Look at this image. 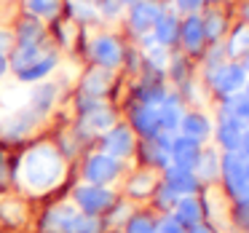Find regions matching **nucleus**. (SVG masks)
I'll return each mask as SVG.
<instances>
[{
    "instance_id": "c9c22d12",
    "label": "nucleus",
    "mask_w": 249,
    "mask_h": 233,
    "mask_svg": "<svg viewBox=\"0 0 249 233\" xmlns=\"http://www.w3.org/2000/svg\"><path fill=\"white\" fill-rule=\"evenodd\" d=\"M190 233H209V231H206V228H198V225H196V228H193V231H190Z\"/></svg>"
},
{
    "instance_id": "ddd939ff",
    "label": "nucleus",
    "mask_w": 249,
    "mask_h": 233,
    "mask_svg": "<svg viewBox=\"0 0 249 233\" xmlns=\"http://www.w3.org/2000/svg\"><path fill=\"white\" fill-rule=\"evenodd\" d=\"M131 131L118 126V129H110L107 137H105V147H107V156L121 158V156H129L131 153Z\"/></svg>"
},
{
    "instance_id": "f03ea898",
    "label": "nucleus",
    "mask_w": 249,
    "mask_h": 233,
    "mask_svg": "<svg viewBox=\"0 0 249 233\" xmlns=\"http://www.w3.org/2000/svg\"><path fill=\"white\" fill-rule=\"evenodd\" d=\"M209 81H212V86H214V91L231 97L233 91H238V89L244 86L247 70H244L241 65H217L214 70H212Z\"/></svg>"
},
{
    "instance_id": "c85d7f7f",
    "label": "nucleus",
    "mask_w": 249,
    "mask_h": 233,
    "mask_svg": "<svg viewBox=\"0 0 249 233\" xmlns=\"http://www.w3.org/2000/svg\"><path fill=\"white\" fill-rule=\"evenodd\" d=\"M158 233H182V225H179L177 217H166V220L158 222Z\"/></svg>"
},
{
    "instance_id": "4468645a",
    "label": "nucleus",
    "mask_w": 249,
    "mask_h": 233,
    "mask_svg": "<svg viewBox=\"0 0 249 233\" xmlns=\"http://www.w3.org/2000/svg\"><path fill=\"white\" fill-rule=\"evenodd\" d=\"M54 99H56V86H51V83H43V86H38L35 91L27 94V108L40 118L43 113H49V110H51Z\"/></svg>"
},
{
    "instance_id": "b1692460",
    "label": "nucleus",
    "mask_w": 249,
    "mask_h": 233,
    "mask_svg": "<svg viewBox=\"0 0 249 233\" xmlns=\"http://www.w3.org/2000/svg\"><path fill=\"white\" fill-rule=\"evenodd\" d=\"M27 8L30 14L35 17H56L59 14V0H27Z\"/></svg>"
},
{
    "instance_id": "9b49d317",
    "label": "nucleus",
    "mask_w": 249,
    "mask_h": 233,
    "mask_svg": "<svg viewBox=\"0 0 249 233\" xmlns=\"http://www.w3.org/2000/svg\"><path fill=\"white\" fill-rule=\"evenodd\" d=\"M179 35H182V43L185 49L190 51V54H198L201 46H204L206 35H204V24H201L198 17H188L182 22V27H179Z\"/></svg>"
},
{
    "instance_id": "4c0bfd02",
    "label": "nucleus",
    "mask_w": 249,
    "mask_h": 233,
    "mask_svg": "<svg viewBox=\"0 0 249 233\" xmlns=\"http://www.w3.org/2000/svg\"><path fill=\"white\" fill-rule=\"evenodd\" d=\"M244 17H247V24H249V6H247V11H244Z\"/></svg>"
},
{
    "instance_id": "e433bc0d",
    "label": "nucleus",
    "mask_w": 249,
    "mask_h": 233,
    "mask_svg": "<svg viewBox=\"0 0 249 233\" xmlns=\"http://www.w3.org/2000/svg\"><path fill=\"white\" fill-rule=\"evenodd\" d=\"M241 67H244V70H249V54H247V59H244V65H241Z\"/></svg>"
},
{
    "instance_id": "6ab92c4d",
    "label": "nucleus",
    "mask_w": 249,
    "mask_h": 233,
    "mask_svg": "<svg viewBox=\"0 0 249 233\" xmlns=\"http://www.w3.org/2000/svg\"><path fill=\"white\" fill-rule=\"evenodd\" d=\"M110 89V75L105 70H94L86 75V81H83V94H89V97H102L105 91Z\"/></svg>"
},
{
    "instance_id": "dca6fc26",
    "label": "nucleus",
    "mask_w": 249,
    "mask_h": 233,
    "mask_svg": "<svg viewBox=\"0 0 249 233\" xmlns=\"http://www.w3.org/2000/svg\"><path fill=\"white\" fill-rule=\"evenodd\" d=\"M166 188L172 190V193H193V190H196V177H193V172H190V169H179V166L169 169V174H166Z\"/></svg>"
},
{
    "instance_id": "ea45409f",
    "label": "nucleus",
    "mask_w": 249,
    "mask_h": 233,
    "mask_svg": "<svg viewBox=\"0 0 249 233\" xmlns=\"http://www.w3.org/2000/svg\"><path fill=\"white\" fill-rule=\"evenodd\" d=\"M247 99H249V83H247Z\"/></svg>"
},
{
    "instance_id": "a211bd4d",
    "label": "nucleus",
    "mask_w": 249,
    "mask_h": 233,
    "mask_svg": "<svg viewBox=\"0 0 249 233\" xmlns=\"http://www.w3.org/2000/svg\"><path fill=\"white\" fill-rule=\"evenodd\" d=\"M113 124H115L113 113L105 110V108H99V105H94V110H89L86 118H83V126H86L89 131H107Z\"/></svg>"
},
{
    "instance_id": "f704fd0d",
    "label": "nucleus",
    "mask_w": 249,
    "mask_h": 233,
    "mask_svg": "<svg viewBox=\"0 0 249 233\" xmlns=\"http://www.w3.org/2000/svg\"><path fill=\"white\" fill-rule=\"evenodd\" d=\"M3 72H6V54L0 51V78H3Z\"/></svg>"
},
{
    "instance_id": "1a4fd4ad",
    "label": "nucleus",
    "mask_w": 249,
    "mask_h": 233,
    "mask_svg": "<svg viewBox=\"0 0 249 233\" xmlns=\"http://www.w3.org/2000/svg\"><path fill=\"white\" fill-rule=\"evenodd\" d=\"M169 153H172L174 163H177L179 169H196V161H198V142L190 140V137H179V140L172 142V147H169Z\"/></svg>"
},
{
    "instance_id": "393cba45",
    "label": "nucleus",
    "mask_w": 249,
    "mask_h": 233,
    "mask_svg": "<svg viewBox=\"0 0 249 233\" xmlns=\"http://www.w3.org/2000/svg\"><path fill=\"white\" fill-rule=\"evenodd\" d=\"M201 217V206L193 198H182L177 201V220L179 222H196Z\"/></svg>"
},
{
    "instance_id": "aec40b11",
    "label": "nucleus",
    "mask_w": 249,
    "mask_h": 233,
    "mask_svg": "<svg viewBox=\"0 0 249 233\" xmlns=\"http://www.w3.org/2000/svg\"><path fill=\"white\" fill-rule=\"evenodd\" d=\"M249 54V24L233 30L231 43H228V56H247Z\"/></svg>"
},
{
    "instance_id": "2eb2a0df",
    "label": "nucleus",
    "mask_w": 249,
    "mask_h": 233,
    "mask_svg": "<svg viewBox=\"0 0 249 233\" xmlns=\"http://www.w3.org/2000/svg\"><path fill=\"white\" fill-rule=\"evenodd\" d=\"M153 33H156V43H161V46L174 43V40H177V35H179L177 17H172V14H161V17H158V22L153 24Z\"/></svg>"
},
{
    "instance_id": "4be33fe9",
    "label": "nucleus",
    "mask_w": 249,
    "mask_h": 233,
    "mask_svg": "<svg viewBox=\"0 0 249 233\" xmlns=\"http://www.w3.org/2000/svg\"><path fill=\"white\" fill-rule=\"evenodd\" d=\"M43 54L40 51V46H19L17 49V54H14V59H11V65H14V70H22V67H27L30 62H35L38 56Z\"/></svg>"
},
{
    "instance_id": "6e6552de",
    "label": "nucleus",
    "mask_w": 249,
    "mask_h": 233,
    "mask_svg": "<svg viewBox=\"0 0 249 233\" xmlns=\"http://www.w3.org/2000/svg\"><path fill=\"white\" fill-rule=\"evenodd\" d=\"M158 17H161L158 3H153V0H137L134 8H131V27L137 33H147L158 22Z\"/></svg>"
},
{
    "instance_id": "39448f33",
    "label": "nucleus",
    "mask_w": 249,
    "mask_h": 233,
    "mask_svg": "<svg viewBox=\"0 0 249 233\" xmlns=\"http://www.w3.org/2000/svg\"><path fill=\"white\" fill-rule=\"evenodd\" d=\"M91 56L99 62L102 67H115L124 59V51H121V43L110 35H99V38L91 40Z\"/></svg>"
},
{
    "instance_id": "a19ab883",
    "label": "nucleus",
    "mask_w": 249,
    "mask_h": 233,
    "mask_svg": "<svg viewBox=\"0 0 249 233\" xmlns=\"http://www.w3.org/2000/svg\"><path fill=\"white\" fill-rule=\"evenodd\" d=\"M212 3H217V0H212Z\"/></svg>"
},
{
    "instance_id": "7c9ffc66",
    "label": "nucleus",
    "mask_w": 249,
    "mask_h": 233,
    "mask_svg": "<svg viewBox=\"0 0 249 233\" xmlns=\"http://www.w3.org/2000/svg\"><path fill=\"white\" fill-rule=\"evenodd\" d=\"M99 8H102L105 17H118L121 14V0H99Z\"/></svg>"
},
{
    "instance_id": "423d86ee",
    "label": "nucleus",
    "mask_w": 249,
    "mask_h": 233,
    "mask_svg": "<svg viewBox=\"0 0 249 233\" xmlns=\"http://www.w3.org/2000/svg\"><path fill=\"white\" fill-rule=\"evenodd\" d=\"M118 174V161L113 156H91L86 163V177L91 185H102Z\"/></svg>"
},
{
    "instance_id": "bb28decb",
    "label": "nucleus",
    "mask_w": 249,
    "mask_h": 233,
    "mask_svg": "<svg viewBox=\"0 0 249 233\" xmlns=\"http://www.w3.org/2000/svg\"><path fill=\"white\" fill-rule=\"evenodd\" d=\"M75 233H97L99 231V222L94 220V215H78L75 217Z\"/></svg>"
},
{
    "instance_id": "72a5a7b5",
    "label": "nucleus",
    "mask_w": 249,
    "mask_h": 233,
    "mask_svg": "<svg viewBox=\"0 0 249 233\" xmlns=\"http://www.w3.org/2000/svg\"><path fill=\"white\" fill-rule=\"evenodd\" d=\"M8 46H11V35H8V33H0V51L6 54Z\"/></svg>"
},
{
    "instance_id": "58836bf2",
    "label": "nucleus",
    "mask_w": 249,
    "mask_h": 233,
    "mask_svg": "<svg viewBox=\"0 0 249 233\" xmlns=\"http://www.w3.org/2000/svg\"><path fill=\"white\" fill-rule=\"evenodd\" d=\"M121 3H137V0H121Z\"/></svg>"
},
{
    "instance_id": "412c9836",
    "label": "nucleus",
    "mask_w": 249,
    "mask_h": 233,
    "mask_svg": "<svg viewBox=\"0 0 249 233\" xmlns=\"http://www.w3.org/2000/svg\"><path fill=\"white\" fill-rule=\"evenodd\" d=\"M201 24H204L206 40H220L222 33H225V17L220 11H212L206 19H201Z\"/></svg>"
},
{
    "instance_id": "20e7f679",
    "label": "nucleus",
    "mask_w": 249,
    "mask_h": 233,
    "mask_svg": "<svg viewBox=\"0 0 249 233\" xmlns=\"http://www.w3.org/2000/svg\"><path fill=\"white\" fill-rule=\"evenodd\" d=\"M35 118H38V115H35L30 108L11 110L6 118L0 121V134L8 137V140H17V137L27 134V131L33 129V126H35Z\"/></svg>"
},
{
    "instance_id": "0eeeda50",
    "label": "nucleus",
    "mask_w": 249,
    "mask_h": 233,
    "mask_svg": "<svg viewBox=\"0 0 249 233\" xmlns=\"http://www.w3.org/2000/svg\"><path fill=\"white\" fill-rule=\"evenodd\" d=\"M75 217H78V212L72 206H56V209H51L46 215L43 231L46 233H75L72 231L75 228Z\"/></svg>"
},
{
    "instance_id": "5701e85b",
    "label": "nucleus",
    "mask_w": 249,
    "mask_h": 233,
    "mask_svg": "<svg viewBox=\"0 0 249 233\" xmlns=\"http://www.w3.org/2000/svg\"><path fill=\"white\" fill-rule=\"evenodd\" d=\"M43 38V30L38 22H22L19 27V46H38Z\"/></svg>"
},
{
    "instance_id": "9d476101",
    "label": "nucleus",
    "mask_w": 249,
    "mask_h": 233,
    "mask_svg": "<svg viewBox=\"0 0 249 233\" xmlns=\"http://www.w3.org/2000/svg\"><path fill=\"white\" fill-rule=\"evenodd\" d=\"M131 118H134V126H137V129H140L142 134H147V137H156L158 131H161L158 105H147V102H142L140 108H134Z\"/></svg>"
},
{
    "instance_id": "f8f14e48",
    "label": "nucleus",
    "mask_w": 249,
    "mask_h": 233,
    "mask_svg": "<svg viewBox=\"0 0 249 233\" xmlns=\"http://www.w3.org/2000/svg\"><path fill=\"white\" fill-rule=\"evenodd\" d=\"M54 65H56L54 54H40L35 62H30L27 67H22L17 75H19V81H24V83H35V81H40V78L49 75V72L54 70Z\"/></svg>"
},
{
    "instance_id": "2f4dec72",
    "label": "nucleus",
    "mask_w": 249,
    "mask_h": 233,
    "mask_svg": "<svg viewBox=\"0 0 249 233\" xmlns=\"http://www.w3.org/2000/svg\"><path fill=\"white\" fill-rule=\"evenodd\" d=\"M3 217L6 220H11V222H19L22 220V209H19V204H3Z\"/></svg>"
},
{
    "instance_id": "a878e982",
    "label": "nucleus",
    "mask_w": 249,
    "mask_h": 233,
    "mask_svg": "<svg viewBox=\"0 0 249 233\" xmlns=\"http://www.w3.org/2000/svg\"><path fill=\"white\" fill-rule=\"evenodd\" d=\"M153 185H156V177H153V174H147V172H142V174H137V177L131 179L129 190L134 196H145V193H150Z\"/></svg>"
},
{
    "instance_id": "473e14b6",
    "label": "nucleus",
    "mask_w": 249,
    "mask_h": 233,
    "mask_svg": "<svg viewBox=\"0 0 249 233\" xmlns=\"http://www.w3.org/2000/svg\"><path fill=\"white\" fill-rule=\"evenodd\" d=\"M174 3H177V8L185 14H193L196 8H201V0H174Z\"/></svg>"
},
{
    "instance_id": "7ed1b4c3",
    "label": "nucleus",
    "mask_w": 249,
    "mask_h": 233,
    "mask_svg": "<svg viewBox=\"0 0 249 233\" xmlns=\"http://www.w3.org/2000/svg\"><path fill=\"white\" fill-rule=\"evenodd\" d=\"M75 201L86 215H97V212L107 209V206L113 204V193L99 188V185H83V188H78Z\"/></svg>"
},
{
    "instance_id": "f257e3e1",
    "label": "nucleus",
    "mask_w": 249,
    "mask_h": 233,
    "mask_svg": "<svg viewBox=\"0 0 249 233\" xmlns=\"http://www.w3.org/2000/svg\"><path fill=\"white\" fill-rule=\"evenodd\" d=\"M62 177H65L62 156L49 145L33 147L30 153H24L22 163H19V182L33 193L51 190L54 185L62 182Z\"/></svg>"
},
{
    "instance_id": "cd10ccee",
    "label": "nucleus",
    "mask_w": 249,
    "mask_h": 233,
    "mask_svg": "<svg viewBox=\"0 0 249 233\" xmlns=\"http://www.w3.org/2000/svg\"><path fill=\"white\" fill-rule=\"evenodd\" d=\"M129 233H156V228L145 220V217H134L129 222Z\"/></svg>"
},
{
    "instance_id": "f3484780",
    "label": "nucleus",
    "mask_w": 249,
    "mask_h": 233,
    "mask_svg": "<svg viewBox=\"0 0 249 233\" xmlns=\"http://www.w3.org/2000/svg\"><path fill=\"white\" fill-rule=\"evenodd\" d=\"M179 129H182V134L185 137H190V140H196L198 142L201 137H206L209 134V121L204 118V115H198V113H190V115H185L182 121H179Z\"/></svg>"
},
{
    "instance_id": "c756f323",
    "label": "nucleus",
    "mask_w": 249,
    "mask_h": 233,
    "mask_svg": "<svg viewBox=\"0 0 249 233\" xmlns=\"http://www.w3.org/2000/svg\"><path fill=\"white\" fill-rule=\"evenodd\" d=\"M147 56H150V62H153V65H158V67L166 65V51H163L161 43H158V46H150V49H147Z\"/></svg>"
}]
</instances>
